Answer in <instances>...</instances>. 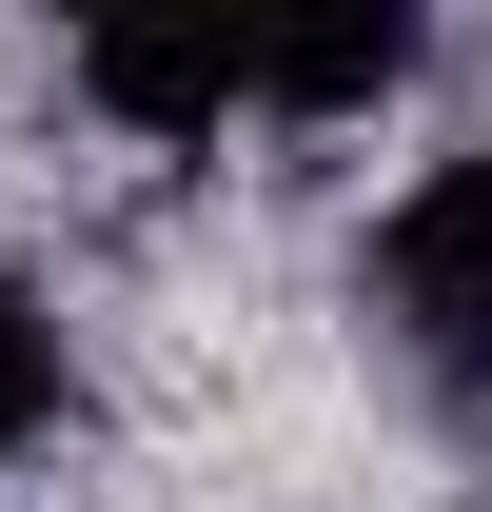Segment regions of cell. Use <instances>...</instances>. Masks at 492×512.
Wrapping results in <instances>:
<instances>
[{"label": "cell", "instance_id": "2", "mask_svg": "<svg viewBox=\"0 0 492 512\" xmlns=\"http://www.w3.org/2000/svg\"><path fill=\"white\" fill-rule=\"evenodd\" d=\"M79 99L138 138H178V158H217V119H256V40H197V20H99L79 40Z\"/></svg>", "mask_w": 492, "mask_h": 512}, {"label": "cell", "instance_id": "4", "mask_svg": "<svg viewBox=\"0 0 492 512\" xmlns=\"http://www.w3.org/2000/svg\"><path fill=\"white\" fill-rule=\"evenodd\" d=\"M60 316H40V296H20V276H0V473H20V453H40V434H60Z\"/></svg>", "mask_w": 492, "mask_h": 512}, {"label": "cell", "instance_id": "1", "mask_svg": "<svg viewBox=\"0 0 492 512\" xmlns=\"http://www.w3.org/2000/svg\"><path fill=\"white\" fill-rule=\"evenodd\" d=\"M374 316H394V355L492 434V138L433 158V178L374 217Z\"/></svg>", "mask_w": 492, "mask_h": 512}, {"label": "cell", "instance_id": "3", "mask_svg": "<svg viewBox=\"0 0 492 512\" xmlns=\"http://www.w3.org/2000/svg\"><path fill=\"white\" fill-rule=\"evenodd\" d=\"M414 79V20H315V40H256V119H374Z\"/></svg>", "mask_w": 492, "mask_h": 512}]
</instances>
